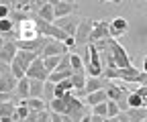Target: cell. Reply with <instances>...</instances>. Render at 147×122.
<instances>
[{"label":"cell","instance_id":"cell-1","mask_svg":"<svg viewBox=\"0 0 147 122\" xmlns=\"http://www.w3.org/2000/svg\"><path fill=\"white\" fill-rule=\"evenodd\" d=\"M18 88V79L14 77L10 65L2 63V69H0V90L2 94H14Z\"/></svg>","mask_w":147,"mask_h":122},{"label":"cell","instance_id":"cell-2","mask_svg":"<svg viewBox=\"0 0 147 122\" xmlns=\"http://www.w3.org/2000/svg\"><path fill=\"white\" fill-rule=\"evenodd\" d=\"M92 29H94V21L92 19H82L80 27H78V33H76V49H82L86 45H90V35H92Z\"/></svg>","mask_w":147,"mask_h":122},{"label":"cell","instance_id":"cell-3","mask_svg":"<svg viewBox=\"0 0 147 122\" xmlns=\"http://www.w3.org/2000/svg\"><path fill=\"white\" fill-rule=\"evenodd\" d=\"M82 19H84V16L71 14V16H65V19H57L53 25L57 27L59 31H63L65 35H69V37H76V33H78V27H80Z\"/></svg>","mask_w":147,"mask_h":122},{"label":"cell","instance_id":"cell-4","mask_svg":"<svg viewBox=\"0 0 147 122\" xmlns=\"http://www.w3.org/2000/svg\"><path fill=\"white\" fill-rule=\"evenodd\" d=\"M53 10H55V21L65 19V16L76 14L78 2H74V0H53Z\"/></svg>","mask_w":147,"mask_h":122},{"label":"cell","instance_id":"cell-5","mask_svg":"<svg viewBox=\"0 0 147 122\" xmlns=\"http://www.w3.org/2000/svg\"><path fill=\"white\" fill-rule=\"evenodd\" d=\"M27 77L29 79H39V81H49L51 73L47 71V67H45V61L43 57H39L31 67H29V71H27Z\"/></svg>","mask_w":147,"mask_h":122},{"label":"cell","instance_id":"cell-6","mask_svg":"<svg viewBox=\"0 0 147 122\" xmlns=\"http://www.w3.org/2000/svg\"><path fill=\"white\" fill-rule=\"evenodd\" d=\"M110 39V23L108 21H94V29L90 35V43H98Z\"/></svg>","mask_w":147,"mask_h":122},{"label":"cell","instance_id":"cell-7","mask_svg":"<svg viewBox=\"0 0 147 122\" xmlns=\"http://www.w3.org/2000/svg\"><path fill=\"white\" fill-rule=\"evenodd\" d=\"M71 51H69V47L63 43V41H51L47 47H45V51H43V57H63V55H69Z\"/></svg>","mask_w":147,"mask_h":122},{"label":"cell","instance_id":"cell-8","mask_svg":"<svg viewBox=\"0 0 147 122\" xmlns=\"http://www.w3.org/2000/svg\"><path fill=\"white\" fill-rule=\"evenodd\" d=\"M117 118L121 122H143L147 118V108H129L127 112H121Z\"/></svg>","mask_w":147,"mask_h":122},{"label":"cell","instance_id":"cell-9","mask_svg":"<svg viewBox=\"0 0 147 122\" xmlns=\"http://www.w3.org/2000/svg\"><path fill=\"white\" fill-rule=\"evenodd\" d=\"M16 55H18L16 41H6L2 45V51H0V61L6 63V65H12V61L16 59Z\"/></svg>","mask_w":147,"mask_h":122},{"label":"cell","instance_id":"cell-10","mask_svg":"<svg viewBox=\"0 0 147 122\" xmlns=\"http://www.w3.org/2000/svg\"><path fill=\"white\" fill-rule=\"evenodd\" d=\"M106 81H108V79H104V77H88L86 90H84V98H86L88 94H94V92L104 90V88H106Z\"/></svg>","mask_w":147,"mask_h":122},{"label":"cell","instance_id":"cell-11","mask_svg":"<svg viewBox=\"0 0 147 122\" xmlns=\"http://www.w3.org/2000/svg\"><path fill=\"white\" fill-rule=\"evenodd\" d=\"M127 31H129V25H127L125 19H121V16H119V19H113V21H110V37H113V39H119L121 35H125Z\"/></svg>","mask_w":147,"mask_h":122},{"label":"cell","instance_id":"cell-12","mask_svg":"<svg viewBox=\"0 0 147 122\" xmlns=\"http://www.w3.org/2000/svg\"><path fill=\"white\" fill-rule=\"evenodd\" d=\"M21 104H25V106L33 112H43V110H49V104L41 98H29V100H23Z\"/></svg>","mask_w":147,"mask_h":122},{"label":"cell","instance_id":"cell-13","mask_svg":"<svg viewBox=\"0 0 147 122\" xmlns=\"http://www.w3.org/2000/svg\"><path fill=\"white\" fill-rule=\"evenodd\" d=\"M16 96H18V100H29L31 98V79L29 77H23V79H18V88H16V92H14Z\"/></svg>","mask_w":147,"mask_h":122},{"label":"cell","instance_id":"cell-14","mask_svg":"<svg viewBox=\"0 0 147 122\" xmlns=\"http://www.w3.org/2000/svg\"><path fill=\"white\" fill-rule=\"evenodd\" d=\"M104 102H108V94H106V90H100V92H94V94H88L86 96V106H98V104H104Z\"/></svg>","mask_w":147,"mask_h":122},{"label":"cell","instance_id":"cell-15","mask_svg":"<svg viewBox=\"0 0 147 122\" xmlns=\"http://www.w3.org/2000/svg\"><path fill=\"white\" fill-rule=\"evenodd\" d=\"M86 77H84V73H74L71 75V83H74V90H76V94L74 96H84V90H86Z\"/></svg>","mask_w":147,"mask_h":122},{"label":"cell","instance_id":"cell-16","mask_svg":"<svg viewBox=\"0 0 147 122\" xmlns=\"http://www.w3.org/2000/svg\"><path fill=\"white\" fill-rule=\"evenodd\" d=\"M41 16L43 21H47V23H55V10H53V2H43V6H41V10L37 12Z\"/></svg>","mask_w":147,"mask_h":122},{"label":"cell","instance_id":"cell-17","mask_svg":"<svg viewBox=\"0 0 147 122\" xmlns=\"http://www.w3.org/2000/svg\"><path fill=\"white\" fill-rule=\"evenodd\" d=\"M45 83L47 81H39V79H31V98H41L45 94Z\"/></svg>","mask_w":147,"mask_h":122},{"label":"cell","instance_id":"cell-18","mask_svg":"<svg viewBox=\"0 0 147 122\" xmlns=\"http://www.w3.org/2000/svg\"><path fill=\"white\" fill-rule=\"evenodd\" d=\"M16 104L12 102H2V108H0V114H2V118H12L14 120V114H16Z\"/></svg>","mask_w":147,"mask_h":122},{"label":"cell","instance_id":"cell-19","mask_svg":"<svg viewBox=\"0 0 147 122\" xmlns=\"http://www.w3.org/2000/svg\"><path fill=\"white\" fill-rule=\"evenodd\" d=\"M71 69H74V73H84L86 71V67H84V61L78 53H71Z\"/></svg>","mask_w":147,"mask_h":122},{"label":"cell","instance_id":"cell-20","mask_svg":"<svg viewBox=\"0 0 147 122\" xmlns=\"http://www.w3.org/2000/svg\"><path fill=\"white\" fill-rule=\"evenodd\" d=\"M43 61H45L47 71L55 73V71H57V67H59V63H61V57H43Z\"/></svg>","mask_w":147,"mask_h":122},{"label":"cell","instance_id":"cell-21","mask_svg":"<svg viewBox=\"0 0 147 122\" xmlns=\"http://www.w3.org/2000/svg\"><path fill=\"white\" fill-rule=\"evenodd\" d=\"M129 108H145V102L137 92H131V96H129Z\"/></svg>","mask_w":147,"mask_h":122},{"label":"cell","instance_id":"cell-22","mask_svg":"<svg viewBox=\"0 0 147 122\" xmlns=\"http://www.w3.org/2000/svg\"><path fill=\"white\" fill-rule=\"evenodd\" d=\"M43 100L49 104L51 100H55V83L53 81H47L45 83V94H43Z\"/></svg>","mask_w":147,"mask_h":122},{"label":"cell","instance_id":"cell-23","mask_svg":"<svg viewBox=\"0 0 147 122\" xmlns=\"http://www.w3.org/2000/svg\"><path fill=\"white\" fill-rule=\"evenodd\" d=\"M92 114H94V116H100V118H108V102L94 106V108H92Z\"/></svg>","mask_w":147,"mask_h":122},{"label":"cell","instance_id":"cell-24","mask_svg":"<svg viewBox=\"0 0 147 122\" xmlns=\"http://www.w3.org/2000/svg\"><path fill=\"white\" fill-rule=\"evenodd\" d=\"M121 114V108H119V104L113 102V100H108V118H117Z\"/></svg>","mask_w":147,"mask_h":122},{"label":"cell","instance_id":"cell-25","mask_svg":"<svg viewBox=\"0 0 147 122\" xmlns=\"http://www.w3.org/2000/svg\"><path fill=\"white\" fill-rule=\"evenodd\" d=\"M51 112V110H49ZM51 122H63V114H57V112H51Z\"/></svg>","mask_w":147,"mask_h":122},{"label":"cell","instance_id":"cell-26","mask_svg":"<svg viewBox=\"0 0 147 122\" xmlns=\"http://www.w3.org/2000/svg\"><path fill=\"white\" fill-rule=\"evenodd\" d=\"M82 122H92V114H86V116H84V120H82Z\"/></svg>","mask_w":147,"mask_h":122},{"label":"cell","instance_id":"cell-27","mask_svg":"<svg viewBox=\"0 0 147 122\" xmlns=\"http://www.w3.org/2000/svg\"><path fill=\"white\" fill-rule=\"evenodd\" d=\"M143 71H147V57H143Z\"/></svg>","mask_w":147,"mask_h":122},{"label":"cell","instance_id":"cell-28","mask_svg":"<svg viewBox=\"0 0 147 122\" xmlns=\"http://www.w3.org/2000/svg\"><path fill=\"white\" fill-rule=\"evenodd\" d=\"M0 122H14L12 118H0Z\"/></svg>","mask_w":147,"mask_h":122},{"label":"cell","instance_id":"cell-29","mask_svg":"<svg viewBox=\"0 0 147 122\" xmlns=\"http://www.w3.org/2000/svg\"><path fill=\"white\" fill-rule=\"evenodd\" d=\"M16 122H27V120H16Z\"/></svg>","mask_w":147,"mask_h":122}]
</instances>
